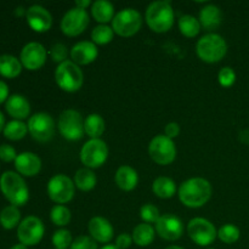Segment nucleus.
<instances>
[{
  "instance_id": "48",
  "label": "nucleus",
  "mask_w": 249,
  "mask_h": 249,
  "mask_svg": "<svg viewBox=\"0 0 249 249\" xmlns=\"http://www.w3.org/2000/svg\"><path fill=\"white\" fill-rule=\"evenodd\" d=\"M10 249H28V248H27V246L22 245V243H18V245H15V246H12V247L10 248Z\"/></svg>"
},
{
  "instance_id": "12",
  "label": "nucleus",
  "mask_w": 249,
  "mask_h": 249,
  "mask_svg": "<svg viewBox=\"0 0 249 249\" xmlns=\"http://www.w3.org/2000/svg\"><path fill=\"white\" fill-rule=\"evenodd\" d=\"M28 131L34 140L46 142L53 139L55 134V121L53 117L44 112L33 114L28 121Z\"/></svg>"
},
{
  "instance_id": "33",
  "label": "nucleus",
  "mask_w": 249,
  "mask_h": 249,
  "mask_svg": "<svg viewBox=\"0 0 249 249\" xmlns=\"http://www.w3.org/2000/svg\"><path fill=\"white\" fill-rule=\"evenodd\" d=\"M113 36V29L107 24H100V26L95 27L91 32V39L95 45H106V44L111 43Z\"/></svg>"
},
{
  "instance_id": "20",
  "label": "nucleus",
  "mask_w": 249,
  "mask_h": 249,
  "mask_svg": "<svg viewBox=\"0 0 249 249\" xmlns=\"http://www.w3.org/2000/svg\"><path fill=\"white\" fill-rule=\"evenodd\" d=\"M15 168L18 174L36 177L41 169V160L33 152H22L15 160Z\"/></svg>"
},
{
  "instance_id": "19",
  "label": "nucleus",
  "mask_w": 249,
  "mask_h": 249,
  "mask_svg": "<svg viewBox=\"0 0 249 249\" xmlns=\"http://www.w3.org/2000/svg\"><path fill=\"white\" fill-rule=\"evenodd\" d=\"M88 230L90 236L94 238L96 242L108 243L111 242L114 236L113 226L111 225L107 219L102 216H95L88 224Z\"/></svg>"
},
{
  "instance_id": "24",
  "label": "nucleus",
  "mask_w": 249,
  "mask_h": 249,
  "mask_svg": "<svg viewBox=\"0 0 249 249\" xmlns=\"http://www.w3.org/2000/svg\"><path fill=\"white\" fill-rule=\"evenodd\" d=\"M22 63L12 55H0V74L5 78H16L22 72Z\"/></svg>"
},
{
  "instance_id": "2",
  "label": "nucleus",
  "mask_w": 249,
  "mask_h": 249,
  "mask_svg": "<svg viewBox=\"0 0 249 249\" xmlns=\"http://www.w3.org/2000/svg\"><path fill=\"white\" fill-rule=\"evenodd\" d=\"M0 190L11 206H24L29 199V190L18 173L5 172L0 177Z\"/></svg>"
},
{
  "instance_id": "35",
  "label": "nucleus",
  "mask_w": 249,
  "mask_h": 249,
  "mask_svg": "<svg viewBox=\"0 0 249 249\" xmlns=\"http://www.w3.org/2000/svg\"><path fill=\"white\" fill-rule=\"evenodd\" d=\"M50 219L56 226H66L71 221V212L67 207L57 204L51 209Z\"/></svg>"
},
{
  "instance_id": "11",
  "label": "nucleus",
  "mask_w": 249,
  "mask_h": 249,
  "mask_svg": "<svg viewBox=\"0 0 249 249\" xmlns=\"http://www.w3.org/2000/svg\"><path fill=\"white\" fill-rule=\"evenodd\" d=\"M75 185L73 180L63 174H57L48 182V195L51 201L57 204H65L74 197Z\"/></svg>"
},
{
  "instance_id": "7",
  "label": "nucleus",
  "mask_w": 249,
  "mask_h": 249,
  "mask_svg": "<svg viewBox=\"0 0 249 249\" xmlns=\"http://www.w3.org/2000/svg\"><path fill=\"white\" fill-rule=\"evenodd\" d=\"M57 128L61 135L70 141H77L84 136V119L75 109H66L58 117Z\"/></svg>"
},
{
  "instance_id": "3",
  "label": "nucleus",
  "mask_w": 249,
  "mask_h": 249,
  "mask_svg": "<svg viewBox=\"0 0 249 249\" xmlns=\"http://www.w3.org/2000/svg\"><path fill=\"white\" fill-rule=\"evenodd\" d=\"M146 23L156 33H165L174 24L175 14L169 1L160 0L150 4L146 10Z\"/></svg>"
},
{
  "instance_id": "6",
  "label": "nucleus",
  "mask_w": 249,
  "mask_h": 249,
  "mask_svg": "<svg viewBox=\"0 0 249 249\" xmlns=\"http://www.w3.org/2000/svg\"><path fill=\"white\" fill-rule=\"evenodd\" d=\"M142 26V16L135 9H123L117 12L112 19V29L118 36L129 38L140 31Z\"/></svg>"
},
{
  "instance_id": "1",
  "label": "nucleus",
  "mask_w": 249,
  "mask_h": 249,
  "mask_svg": "<svg viewBox=\"0 0 249 249\" xmlns=\"http://www.w3.org/2000/svg\"><path fill=\"white\" fill-rule=\"evenodd\" d=\"M213 190L208 180L192 178L182 182L179 187V199L189 208H201L211 199Z\"/></svg>"
},
{
  "instance_id": "15",
  "label": "nucleus",
  "mask_w": 249,
  "mask_h": 249,
  "mask_svg": "<svg viewBox=\"0 0 249 249\" xmlns=\"http://www.w3.org/2000/svg\"><path fill=\"white\" fill-rule=\"evenodd\" d=\"M46 55L48 53L40 43L32 41L23 46L19 55V61L28 71H36L45 65Z\"/></svg>"
},
{
  "instance_id": "47",
  "label": "nucleus",
  "mask_w": 249,
  "mask_h": 249,
  "mask_svg": "<svg viewBox=\"0 0 249 249\" xmlns=\"http://www.w3.org/2000/svg\"><path fill=\"white\" fill-rule=\"evenodd\" d=\"M4 128H5V118H4V114L0 112V133L4 131Z\"/></svg>"
},
{
  "instance_id": "44",
  "label": "nucleus",
  "mask_w": 249,
  "mask_h": 249,
  "mask_svg": "<svg viewBox=\"0 0 249 249\" xmlns=\"http://www.w3.org/2000/svg\"><path fill=\"white\" fill-rule=\"evenodd\" d=\"M7 99H9V87L6 83L0 80V105L4 101H7Z\"/></svg>"
},
{
  "instance_id": "29",
  "label": "nucleus",
  "mask_w": 249,
  "mask_h": 249,
  "mask_svg": "<svg viewBox=\"0 0 249 249\" xmlns=\"http://www.w3.org/2000/svg\"><path fill=\"white\" fill-rule=\"evenodd\" d=\"M84 129L90 139H100L106 130V123L100 114L91 113L84 121Z\"/></svg>"
},
{
  "instance_id": "18",
  "label": "nucleus",
  "mask_w": 249,
  "mask_h": 249,
  "mask_svg": "<svg viewBox=\"0 0 249 249\" xmlns=\"http://www.w3.org/2000/svg\"><path fill=\"white\" fill-rule=\"evenodd\" d=\"M71 58L78 66H85L94 62L97 58L99 51L92 41H79L71 49Z\"/></svg>"
},
{
  "instance_id": "17",
  "label": "nucleus",
  "mask_w": 249,
  "mask_h": 249,
  "mask_svg": "<svg viewBox=\"0 0 249 249\" xmlns=\"http://www.w3.org/2000/svg\"><path fill=\"white\" fill-rule=\"evenodd\" d=\"M27 23L38 33H44L48 32L53 26V16L45 7L40 5H32L26 11Z\"/></svg>"
},
{
  "instance_id": "21",
  "label": "nucleus",
  "mask_w": 249,
  "mask_h": 249,
  "mask_svg": "<svg viewBox=\"0 0 249 249\" xmlns=\"http://www.w3.org/2000/svg\"><path fill=\"white\" fill-rule=\"evenodd\" d=\"M5 108H6L7 113L16 121H23L31 113V105H29L28 100L18 94L9 96L6 104H5Z\"/></svg>"
},
{
  "instance_id": "23",
  "label": "nucleus",
  "mask_w": 249,
  "mask_h": 249,
  "mask_svg": "<svg viewBox=\"0 0 249 249\" xmlns=\"http://www.w3.org/2000/svg\"><path fill=\"white\" fill-rule=\"evenodd\" d=\"M117 186L123 191H131L138 186L139 182V175L134 168L129 167V165H122L117 169L116 177Z\"/></svg>"
},
{
  "instance_id": "22",
  "label": "nucleus",
  "mask_w": 249,
  "mask_h": 249,
  "mask_svg": "<svg viewBox=\"0 0 249 249\" xmlns=\"http://www.w3.org/2000/svg\"><path fill=\"white\" fill-rule=\"evenodd\" d=\"M199 23L206 31H215L223 22V14L216 5H207L199 12Z\"/></svg>"
},
{
  "instance_id": "14",
  "label": "nucleus",
  "mask_w": 249,
  "mask_h": 249,
  "mask_svg": "<svg viewBox=\"0 0 249 249\" xmlns=\"http://www.w3.org/2000/svg\"><path fill=\"white\" fill-rule=\"evenodd\" d=\"M89 24V15L85 10L73 7L65 14L61 19V31L67 36H77L87 29Z\"/></svg>"
},
{
  "instance_id": "43",
  "label": "nucleus",
  "mask_w": 249,
  "mask_h": 249,
  "mask_svg": "<svg viewBox=\"0 0 249 249\" xmlns=\"http://www.w3.org/2000/svg\"><path fill=\"white\" fill-rule=\"evenodd\" d=\"M180 134V125L175 122H172V123L167 124L164 129V135L169 139H175Z\"/></svg>"
},
{
  "instance_id": "38",
  "label": "nucleus",
  "mask_w": 249,
  "mask_h": 249,
  "mask_svg": "<svg viewBox=\"0 0 249 249\" xmlns=\"http://www.w3.org/2000/svg\"><path fill=\"white\" fill-rule=\"evenodd\" d=\"M219 84L224 88H230L236 82V73L231 67H223L218 74Z\"/></svg>"
},
{
  "instance_id": "4",
  "label": "nucleus",
  "mask_w": 249,
  "mask_h": 249,
  "mask_svg": "<svg viewBox=\"0 0 249 249\" xmlns=\"http://www.w3.org/2000/svg\"><path fill=\"white\" fill-rule=\"evenodd\" d=\"M196 53L204 62L215 63L225 57L228 53V44L219 34L209 33L197 41Z\"/></svg>"
},
{
  "instance_id": "45",
  "label": "nucleus",
  "mask_w": 249,
  "mask_h": 249,
  "mask_svg": "<svg viewBox=\"0 0 249 249\" xmlns=\"http://www.w3.org/2000/svg\"><path fill=\"white\" fill-rule=\"evenodd\" d=\"M238 139H240L241 142L249 146V129H245V130L240 131V134H238Z\"/></svg>"
},
{
  "instance_id": "30",
  "label": "nucleus",
  "mask_w": 249,
  "mask_h": 249,
  "mask_svg": "<svg viewBox=\"0 0 249 249\" xmlns=\"http://www.w3.org/2000/svg\"><path fill=\"white\" fill-rule=\"evenodd\" d=\"M21 224V212L17 207L7 206L0 212V225L6 230H12Z\"/></svg>"
},
{
  "instance_id": "46",
  "label": "nucleus",
  "mask_w": 249,
  "mask_h": 249,
  "mask_svg": "<svg viewBox=\"0 0 249 249\" xmlns=\"http://www.w3.org/2000/svg\"><path fill=\"white\" fill-rule=\"evenodd\" d=\"M89 5H92L89 0H77V1H75V7H78V9L87 10V7L89 6Z\"/></svg>"
},
{
  "instance_id": "16",
  "label": "nucleus",
  "mask_w": 249,
  "mask_h": 249,
  "mask_svg": "<svg viewBox=\"0 0 249 249\" xmlns=\"http://www.w3.org/2000/svg\"><path fill=\"white\" fill-rule=\"evenodd\" d=\"M156 232L167 241H177L184 233L182 221L174 214H164L160 215L156 223Z\"/></svg>"
},
{
  "instance_id": "50",
  "label": "nucleus",
  "mask_w": 249,
  "mask_h": 249,
  "mask_svg": "<svg viewBox=\"0 0 249 249\" xmlns=\"http://www.w3.org/2000/svg\"><path fill=\"white\" fill-rule=\"evenodd\" d=\"M165 249H184V248L179 247V246H170V247H167Z\"/></svg>"
},
{
  "instance_id": "28",
  "label": "nucleus",
  "mask_w": 249,
  "mask_h": 249,
  "mask_svg": "<svg viewBox=\"0 0 249 249\" xmlns=\"http://www.w3.org/2000/svg\"><path fill=\"white\" fill-rule=\"evenodd\" d=\"M155 240V229L150 224H139L133 231V242L139 247H147Z\"/></svg>"
},
{
  "instance_id": "9",
  "label": "nucleus",
  "mask_w": 249,
  "mask_h": 249,
  "mask_svg": "<svg viewBox=\"0 0 249 249\" xmlns=\"http://www.w3.org/2000/svg\"><path fill=\"white\" fill-rule=\"evenodd\" d=\"M151 160L160 165H168L174 162L177 157V147L172 139L165 135H157L148 145Z\"/></svg>"
},
{
  "instance_id": "37",
  "label": "nucleus",
  "mask_w": 249,
  "mask_h": 249,
  "mask_svg": "<svg viewBox=\"0 0 249 249\" xmlns=\"http://www.w3.org/2000/svg\"><path fill=\"white\" fill-rule=\"evenodd\" d=\"M140 216L143 220V223L146 224H156L158 221V219L160 218V211L156 206L148 203L145 204V206L141 207L140 209Z\"/></svg>"
},
{
  "instance_id": "10",
  "label": "nucleus",
  "mask_w": 249,
  "mask_h": 249,
  "mask_svg": "<svg viewBox=\"0 0 249 249\" xmlns=\"http://www.w3.org/2000/svg\"><path fill=\"white\" fill-rule=\"evenodd\" d=\"M187 233L196 245L207 247L212 245L218 237L215 226L203 218H194L187 224Z\"/></svg>"
},
{
  "instance_id": "34",
  "label": "nucleus",
  "mask_w": 249,
  "mask_h": 249,
  "mask_svg": "<svg viewBox=\"0 0 249 249\" xmlns=\"http://www.w3.org/2000/svg\"><path fill=\"white\" fill-rule=\"evenodd\" d=\"M240 229L232 224H226V225L221 226L218 231L219 240L226 245H232V243L237 242L240 240Z\"/></svg>"
},
{
  "instance_id": "25",
  "label": "nucleus",
  "mask_w": 249,
  "mask_h": 249,
  "mask_svg": "<svg viewBox=\"0 0 249 249\" xmlns=\"http://www.w3.org/2000/svg\"><path fill=\"white\" fill-rule=\"evenodd\" d=\"M91 14L92 17L101 24H106L116 16L113 5L107 0H97V1L92 2Z\"/></svg>"
},
{
  "instance_id": "27",
  "label": "nucleus",
  "mask_w": 249,
  "mask_h": 249,
  "mask_svg": "<svg viewBox=\"0 0 249 249\" xmlns=\"http://www.w3.org/2000/svg\"><path fill=\"white\" fill-rule=\"evenodd\" d=\"M75 187L79 189L80 191H91L95 186H96V175L89 168H82V169L77 170L74 174V179H73Z\"/></svg>"
},
{
  "instance_id": "31",
  "label": "nucleus",
  "mask_w": 249,
  "mask_h": 249,
  "mask_svg": "<svg viewBox=\"0 0 249 249\" xmlns=\"http://www.w3.org/2000/svg\"><path fill=\"white\" fill-rule=\"evenodd\" d=\"M201 23L199 19L196 17L191 16V15H184L180 17L179 19V29L181 32L182 36H187V38H195L201 32Z\"/></svg>"
},
{
  "instance_id": "40",
  "label": "nucleus",
  "mask_w": 249,
  "mask_h": 249,
  "mask_svg": "<svg viewBox=\"0 0 249 249\" xmlns=\"http://www.w3.org/2000/svg\"><path fill=\"white\" fill-rule=\"evenodd\" d=\"M71 249H97V243L91 236H79L73 241Z\"/></svg>"
},
{
  "instance_id": "8",
  "label": "nucleus",
  "mask_w": 249,
  "mask_h": 249,
  "mask_svg": "<svg viewBox=\"0 0 249 249\" xmlns=\"http://www.w3.org/2000/svg\"><path fill=\"white\" fill-rule=\"evenodd\" d=\"M108 157V147L101 139H90L80 150V160L89 169L104 165Z\"/></svg>"
},
{
  "instance_id": "26",
  "label": "nucleus",
  "mask_w": 249,
  "mask_h": 249,
  "mask_svg": "<svg viewBox=\"0 0 249 249\" xmlns=\"http://www.w3.org/2000/svg\"><path fill=\"white\" fill-rule=\"evenodd\" d=\"M152 191L157 197L163 199L172 198L177 192V184L168 177H160L153 181Z\"/></svg>"
},
{
  "instance_id": "41",
  "label": "nucleus",
  "mask_w": 249,
  "mask_h": 249,
  "mask_svg": "<svg viewBox=\"0 0 249 249\" xmlns=\"http://www.w3.org/2000/svg\"><path fill=\"white\" fill-rule=\"evenodd\" d=\"M16 157H17L16 150H15L12 146L6 145V143H4V145H0V160H1L2 162L10 163V162H12V160L15 162Z\"/></svg>"
},
{
  "instance_id": "36",
  "label": "nucleus",
  "mask_w": 249,
  "mask_h": 249,
  "mask_svg": "<svg viewBox=\"0 0 249 249\" xmlns=\"http://www.w3.org/2000/svg\"><path fill=\"white\" fill-rule=\"evenodd\" d=\"M72 235L68 230L61 229L57 230L53 236V245L55 249H67L72 245Z\"/></svg>"
},
{
  "instance_id": "5",
  "label": "nucleus",
  "mask_w": 249,
  "mask_h": 249,
  "mask_svg": "<svg viewBox=\"0 0 249 249\" xmlns=\"http://www.w3.org/2000/svg\"><path fill=\"white\" fill-rule=\"evenodd\" d=\"M55 80L58 88L67 92H75L83 87L84 74L79 66L73 61H65L60 63L55 71Z\"/></svg>"
},
{
  "instance_id": "13",
  "label": "nucleus",
  "mask_w": 249,
  "mask_h": 249,
  "mask_svg": "<svg viewBox=\"0 0 249 249\" xmlns=\"http://www.w3.org/2000/svg\"><path fill=\"white\" fill-rule=\"evenodd\" d=\"M45 228H44L43 221L36 216H27L17 228V237L19 243L27 246H36L43 238Z\"/></svg>"
},
{
  "instance_id": "39",
  "label": "nucleus",
  "mask_w": 249,
  "mask_h": 249,
  "mask_svg": "<svg viewBox=\"0 0 249 249\" xmlns=\"http://www.w3.org/2000/svg\"><path fill=\"white\" fill-rule=\"evenodd\" d=\"M50 56L53 58V62H57L58 65L65 61H67V56H68V50L67 46L65 44L57 43L55 45L51 46L50 49Z\"/></svg>"
},
{
  "instance_id": "32",
  "label": "nucleus",
  "mask_w": 249,
  "mask_h": 249,
  "mask_svg": "<svg viewBox=\"0 0 249 249\" xmlns=\"http://www.w3.org/2000/svg\"><path fill=\"white\" fill-rule=\"evenodd\" d=\"M27 133H28V125L22 121H16V119L9 122L4 128V136L12 141L21 140L26 136Z\"/></svg>"
},
{
  "instance_id": "42",
  "label": "nucleus",
  "mask_w": 249,
  "mask_h": 249,
  "mask_svg": "<svg viewBox=\"0 0 249 249\" xmlns=\"http://www.w3.org/2000/svg\"><path fill=\"white\" fill-rule=\"evenodd\" d=\"M133 243V236L128 233H121L116 240V246L119 249H128Z\"/></svg>"
},
{
  "instance_id": "49",
  "label": "nucleus",
  "mask_w": 249,
  "mask_h": 249,
  "mask_svg": "<svg viewBox=\"0 0 249 249\" xmlns=\"http://www.w3.org/2000/svg\"><path fill=\"white\" fill-rule=\"evenodd\" d=\"M101 249H119V248L117 247L116 245H106L105 247H102Z\"/></svg>"
}]
</instances>
